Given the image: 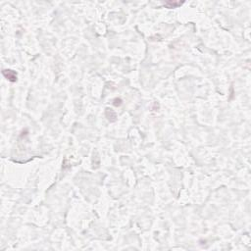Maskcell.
I'll return each mask as SVG.
<instances>
[{"label":"cell","instance_id":"obj_4","mask_svg":"<svg viewBox=\"0 0 251 251\" xmlns=\"http://www.w3.org/2000/svg\"><path fill=\"white\" fill-rule=\"evenodd\" d=\"M123 103V100L121 99V98H115L113 100V105L116 106V107H119V106H121Z\"/></svg>","mask_w":251,"mask_h":251},{"label":"cell","instance_id":"obj_1","mask_svg":"<svg viewBox=\"0 0 251 251\" xmlns=\"http://www.w3.org/2000/svg\"><path fill=\"white\" fill-rule=\"evenodd\" d=\"M2 74L9 81H11V83H15V81H17V79H18L17 74H16V72H14L13 70H8V69L3 70Z\"/></svg>","mask_w":251,"mask_h":251},{"label":"cell","instance_id":"obj_2","mask_svg":"<svg viewBox=\"0 0 251 251\" xmlns=\"http://www.w3.org/2000/svg\"><path fill=\"white\" fill-rule=\"evenodd\" d=\"M105 115H106V118H107L110 122H115V121L117 120V114L111 108H106Z\"/></svg>","mask_w":251,"mask_h":251},{"label":"cell","instance_id":"obj_3","mask_svg":"<svg viewBox=\"0 0 251 251\" xmlns=\"http://www.w3.org/2000/svg\"><path fill=\"white\" fill-rule=\"evenodd\" d=\"M185 3L183 1H167V2H165L164 3V6L165 7H167V8H177V7H178V6H181V5H182V4Z\"/></svg>","mask_w":251,"mask_h":251}]
</instances>
